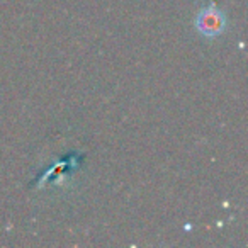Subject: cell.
Segmentation results:
<instances>
[{
	"instance_id": "6da1fadb",
	"label": "cell",
	"mask_w": 248,
	"mask_h": 248,
	"mask_svg": "<svg viewBox=\"0 0 248 248\" xmlns=\"http://www.w3.org/2000/svg\"><path fill=\"white\" fill-rule=\"evenodd\" d=\"M194 26H196L197 32L201 36H204L207 39H213L226 31L228 19L226 14L214 2H211L209 5H206V7H202L197 12L196 19H194Z\"/></svg>"
}]
</instances>
